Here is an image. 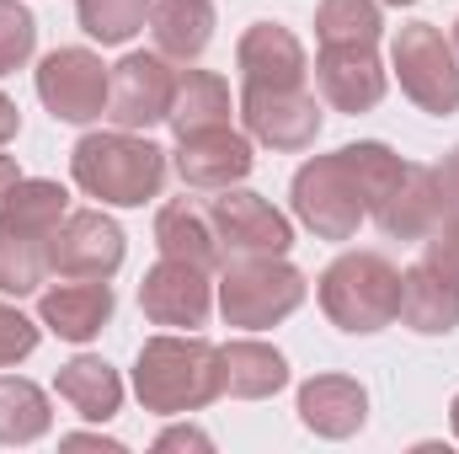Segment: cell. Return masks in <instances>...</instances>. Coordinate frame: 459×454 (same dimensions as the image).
I'll return each instance as SVG.
<instances>
[{
	"mask_svg": "<svg viewBox=\"0 0 459 454\" xmlns=\"http://www.w3.org/2000/svg\"><path fill=\"white\" fill-rule=\"evenodd\" d=\"M134 396L144 412H160V417L204 412L220 396V347L204 342L198 332L150 337L139 347V363H134Z\"/></svg>",
	"mask_w": 459,
	"mask_h": 454,
	"instance_id": "cell-1",
	"label": "cell"
},
{
	"mask_svg": "<svg viewBox=\"0 0 459 454\" xmlns=\"http://www.w3.org/2000/svg\"><path fill=\"white\" fill-rule=\"evenodd\" d=\"M70 177H75V188L86 198H102V204H117V209H139L166 182V150L128 134V128L86 134L70 150Z\"/></svg>",
	"mask_w": 459,
	"mask_h": 454,
	"instance_id": "cell-2",
	"label": "cell"
},
{
	"mask_svg": "<svg viewBox=\"0 0 459 454\" xmlns=\"http://www.w3.org/2000/svg\"><path fill=\"white\" fill-rule=\"evenodd\" d=\"M321 310L352 337H374L401 310V273L379 251H347L321 273Z\"/></svg>",
	"mask_w": 459,
	"mask_h": 454,
	"instance_id": "cell-3",
	"label": "cell"
},
{
	"mask_svg": "<svg viewBox=\"0 0 459 454\" xmlns=\"http://www.w3.org/2000/svg\"><path fill=\"white\" fill-rule=\"evenodd\" d=\"M305 305V273L283 257H240L220 278V310L240 332H267Z\"/></svg>",
	"mask_w": 459,
	"mask_h": 454,
	"instance_id": "cell-4",
	"label": "cell"
},
{
	"mask_svg": "<svg viewBox=\"0 0 459 454\" xmlns=\"http://www.w3.org/2000/svg\"><path fill=\"white\" fill-rule=\"evenodd\" d=\"M294 220L316 240H352L368 220V198L347 166V155H316L294 171Z\"/></svg>",
	"mask_w": 459,
	"mask_h": 454,
	"instance_id": "cell-5",
	"label": "cell"
},
{
	"mask_svg": "<svg viewBox=\"0 0 459 454\" xmlns=\"http://www.w3.org/2000/svg\"><path fill=\"white\" fill-rule=\"evenodd\" d=\"M390 59H395L401 92L422 113H433V118L459 113V54L438 27H428V22L401 27L395 43H390Z\"/></svg>",
	"mask_w": 459,
	"mask_h": 454,
	"instance_id": "cell-6",
	"label": "cell"
},
{
	"mask_svg": "<svg viewBox=\"0 0 459 454\" xmlns=\"http://www.w3.org/2000/svg\"><path fill=\"white\" fill-rule=\"evenodd\" d=\"M108 75L91 48H54L38 65V102L59 123H97L108 118Z\"/></svg>",
	"mask_w": 459,
	"mask_h": 454,
	"instance_id": "cell-7",
	"label": "cell"
},
{
	"mask_svg": "<svg viewBox=\"0 0 459 454\" xmlns=\"http://www.w3.org/2000/svg\"><path fill=\"white\" fill-rule=\"evenodd\" d=\"M171 97H177V70L166 65V54H123L108 75V118L128 134L166 123Z\"/></svg>",
	"mask_w": 459,
	"mask_h": 454,
	"instance_id": "cell-8",
	"label": "cell"
},
{
	"mask_svg": "<svg viewBox=\"0 0 459 454\" xmlns=\"http://www.w3.org/2000/svg\"><path fill=\"white\" fill-rule=\"evenodd\" d=\"M240 118L246 134L273 150H310L321 134V108L305 86H246Z\"/></svg>",
	"mask_w": 459,
	"mask_h": 454,
	"instance_id": "cell-9",
	"label": "cell"
},
{
	"mask_svg": "<svg viewBox=\"0 0 459 454\" xmlns=\"http://www.w3.org/2000/svg\"><path fill=\"white\" fill-rule=\"evenodd\" d=\"M209 225L220 235V246L235 257H283L294 246V225L262 193H246V188H235V193L225 188L209 204Z\"/></svg>",
	"mask_w": 459,
	"mask_h": 454,
	"instance_id": "cell-10",
	"label": "cell"
},
{
	"mask_svg": "<svg viewBox=\"0 0 459 454\" xmlns=\"http://www.w3.org/2000/svg\"><path fill=\"white\" fill-rule=\"evenodd\" d=\"M139 310H144L155 327H177V332L209 327V310H214L209 273L193 267V262L160 257V262L144 273V284H139Z\"/></svg>",
	"mask_w": 459,
	"mask_h": 454,
	"instance_id": "cell-11",
	"label": "cell"
},
{
	"mask_svg": "<svg viewBox=\"0 0 459 454\" xmlns=\"http://www.w3.org/2000/svg\"><path fill=\"white\" fill-rule=\"evenodd\" d=\"M123 267V230L102 209H75L54 230V273L65 278H113Z\"/></svg>",
	"mask_w": 459,
	"mask_h": 454,
	"instance_id": "cell-12",
	"label": "cell"
},
{
	"mask_svg": "<svg viewBox=\"0 0 459 454\" xmlns=\"http://www.w3.org/2000/svg\"><path fill=\"white\" fill-rule=\"evenodd\" d=\"M177 171H182L187 188L225 193L235 182H246V171H251V139L235 134L230 123L182 134V139H177Z\"/></svg>",
	"mask_w": 459,
	"mask_h": 454,
	"instance_id": "cell-13",
	"label": "cell"
},
{
	"mask_svg": "<svg viewBox=\"0 0 459 454\" xmlns=\"http://www.w3.org/2000/svg\"><path fill=\"white\" fill-rule=\"evenodd\" d=\"M316 81L337 113H368L385 97V65L374 43H326L316 59Z\"/></svg>",
	"mask_w": 459,
	"mask_h": 454,
	"instance_id": "cell-14",
	"label": "cell"
},
{
	"mask_svg": "<svg viewBox=\"0 0 459 454\" xmlns=\"http://www.w3.org/2000/svg\"><path fill=\"white\" fill-rule=\"evenodd\" d=\"M38 321L65 342H91L113 321V289L108 278H70L38 294Z\"/></svg>",
	"mask_w": 459,
	"mask_h": 454,
	"instance_id": "cell-15",
	"label": "cell"
},
{
	"mask_svg": "<svg viewBox=\"0 0 459 454\" xmlns=\"http://www.w3.org/2000/svg\"><path fill=\"white\" fill-rule=\"evenodd\" d=\"M235 65L246 86H305L310 65H305V43L278 27V22H256L240 32L235 43Z\"/></svg>",
	"mask_w": 459,
	"mask_h": 454,
	"instance_id": "cell-16",
	"label": "cell"
},
{
	"mask_svg": "<svg viewBox=\"0 0 459 454\" xmlns=\"http://www.w3.org/2000/svg\"><path fill=\"white\" fill-rule=\"evenodd\" d=\"M299 423L316 439H352L368 423V390L347 374H316L299 385Z\"/></svg>",
	"mask_w": 459,
	"mask_h": 454,
	"instance_id": "cell-17",
	"label": "cell"
},
{
	"mask_svg": "<svg viewBox=\"0 0 459 454\" xmlns=\"http://www.w3.org/2000/svg\"><path fill=\"white\" fill-rule=\"evenodd\" d=\"M411 332L422 337H449L459 327V284L444 278L433 262H417L401 273V310H395Z\"/></svg>",
	"mask_w": 459,
	"mask_h": 454,
	"instance_id": "cell-18",
	"label": "cell"
},
{
	"mask_svg": "<svg viewBox=\"0 0 459 454\" xmlns=\"http://www.w3.org/2000/svg\"><path fill=\"white\" fill-rule=\"evenodd\" d=\"M379 230L390 240H428V230L444 220V204H438V182H433V166H406L395 193L374 209Z\"/></svg>",
	"mask_w": 459,
	"mask_h": 454,
	"instance_id": "cell-19",
	"label": "cell"
},
{
	"mask_svg": "<svg viewBox=\"0 0 459 454\" xmlns=\"http://www.w3.org/2000/svg\"><path fill=\"white\" fill-rule=\"evenodd\" d=\"M289 385V363L278 347L267 342H225L220 347V396H235V401H267Z\"/></svg>",
	"mask_w": 459,
	"mask_h": 454,
	"instance_id": "cell-20",
	"label": "cell"
},
{
	"mask_svg": "<svg viewBox=\"0 0 459 454\" xmlns=\"http://www.w3.org/2000/svg\"><path fill=\"white\" fill-rule=\"evenodd\" d=\"M155 246H160V257L193 262V267H204V273H214L220 257H225V246H220V235L209 225V214H204L198 204H187V198H177V204H166V209L155 214Z\"/></svg>",
	"mask_w": 459,
	"mask_h": 454,
	"instance_id": "cell-21",
	"label": "cell"
},
{
	"mask_svg": "<svg viewBox=\"0 0 459 454\" xmlns=\"http://www.w3.org/2000/svg\"><path fill=\"white\" fill-rule=\"evenodd\" d=\"M150 32L166 59H198L214 43V0H155L150 5Z\"/></svg>",
	"mask_w": 459,
	"mask_h": 454,
	"instance_id": "cell-22",
	"label": "cell"
},
{
	"mask_svg": "<svg viewBox=\"0 0 459 454\" xmlns=\"http://www.w3.org/2000/svg\"><path fill=\"white\" fill-rule=\"evenodd\" d=\"M54 390H59V401H70L86 423H113L117 406H123V380H117V369L102 363V358H91V353L70 358V363L59 369Z\"/></svg>",
	"mask_w": 459,
	"mask_h": 454,
	"instance_id": "cell-23",
	"label": "cell"
},
{
	"mask_svg": "<svg viewBox=\"0 0 459 454\" xmlns=\"http://www.w3.org/2000/svg\"><path fill=\"white\" fill-rule=\"evenodd\" d=\"M166 123L177 128V139H182V134H198V128H220V123H230V86L214 75V70H182Z\"/></svg>",
	"mask_w": 459,
	"mask_h": 454,
	"instance_id": "cell-24",
	"label": "cell"
},
{
	"mask_svg": "<svg viewBox=\"0 0 459 454\" xmlns=\"http://www.w3.org/2000/svg\"><path fill=\"white\" fill-rule=\"evenodd\" d=\"M70 214V193L48 177H22L5 198H0V225L27 230V235H54L59 220Z\"/></svg>",
	"mask_w": 459,
	"mask_h": 454,
	"instance_id": "cell-25",
	"label": "cell"
},
{
	"mask_svg": "<svg viewBox=\"0 0 459 454\" xmlns=\"http://www.w3.org/2000/svg\"><path fill=\"white\" fill-rule=\"evenodd\" d=\"M54 273V235H27V230L0 225V294H38Z\"/></svg>",
	"mask_w": 459,
	"mask_h": 454,
	"instance_id": "cell-26",
	"label": "cell"
},
{
	"mask_svg": "<svg viewBox=\"0 0 459 454\" xmlns=\"http://www.w3.org/2000/svg\"><path fill=\"white\" fill-rule=\"evenodd\" d=\"M48 423H54L48 396L32 380L0 374V444H38L48 433Z\"/></svg>",
	"mask_w": 459,
	"mask_h": 454,
	"instance_id": "cell-27",
	"label": "cell"
},
{
	"mask_svg": "<svg viewBox=\"0 0 459 454\" xmlns=\"http://www.w3.org/2000/svg\"><path fill=\"white\" fill-rule=\"evenodd\" d=\"M385 16L379 0H321L316 5V38L326 43H379Z\"/></svg>",
	"mask_w": 459,
	"mask_h": 454,
	"instance_id": "cell-28",
	"label": "cell"
},
{
	"mask_svg": "<svg viewBox=\"0 0 459 454\" xmlns=\"http://www.w3.org/2000/svg\"><path fill=\"white\" fill-rule=\"evenodd\" d=\"M347 166H352V177H358V188H363V198H368V214L395 193V182H401V171H406V161L390 150V144H374V139H358V144H342Z\"/></svg>",
	"mask_w": 459,
	"mask_h": 454,
	"instance_id": "cell-29",
	"label": "cell"
},
{
	"mask_svg": "<svg viewBox=\"0 0 459 454\" xmlns=\"http://www.w3.org/2000/svg\"><path fill=\"white\" fill-rule=\"evenodd\" d=\"M75 11H81V27L108 48L128 43L150 22V0H75Z\"/></svg>",
	"mask_w": 459,
	"mask_h": 454,
	"instance_id": "cell-30",
	"label": "cell"
},
{
	"mask_svg": "<svg viewBox=\"0 0 459 454\" xmlns=\"http://www.w3.org/2000/svg\"><path fill=\"white\" fill-rule=\"evenodd\" d=\"M38 48V22L27 5L16 0H0V75H16Z\"/></svg>",
	"mask_w": 459,
	"mask_h": 454,
	"instance_id": "cell-31",
	"label": "cell"
},
{
	"mask_svg": "<svg viewBox=\"0 0 459 454\" xmlns=\"http://www.w3.org/2000/svg\"><path fill=\"white\" fill-rule=\"evenodd\" d=\"M32 347H38V327H32L16 305H5V300H0V369L22 363Z\"/></svg>",
	"mask_w": 459,
	"mask_h": 454,
	"instance_id": "cell-32",
	"label": "cell"
},
{
	"mask_svg": "<svg viewBox=\"0 0 459 454\" xmlns=\"http://www.w3.org/2000/svg\"><path fill=\"white\" fill-rule=\"evenodd\" d=\"M422 246H428V257H422V262H433L444 278H455V284H459V220H438V225L428 230V240H422Z\"/></svg>",
	"mask_w": 459,
	"mask_h": 454,
	"instance_id": "cell-33",
	"label": "cell"
},
{
	"mask_svg": "<svg viewBox=\"0 0 459 454\" xmlns=\"http://www.w3.org/2000/svg\"><path fill=\"white\" fill-rule=\"evenodd\" d=\"M433 182H438V204H444V220H459V144L444 155V166H433Z\"/></svg>",
	"mask_w": 459,
	"mask_h": 454,
	"instance_id": "cell-34",
	"label": "cell"
},
{
	"mask_svg": "<svg viewBox=\"0 0 459 454\" xmlns=\"http://www.w3.org/2000/svg\"><path fill=\"white\" fill-rule=\"evenodd\" d=\"M155 450L166 454V450H198V454H209L214 450V439L204 433V428H166L160 439H155Z\"/></svg>",
	"mask_w": 459,
	"mask_h": 454,
	"instance_id": "cell-35",
	"label": "cell"
},
{
	"mask_svg": "<svg viewBox=\"0 0 459 454\" xmlns=\"http://www.w3.org/2000/svg\"><path fill=\"white\" fill-rule=\"evenodd\" d=\"M65 450H108V454H123L117 439H102V433H70L65 439Z\"/></svg>",
	"mask_w": 459,
	"mask_h": 454,
	"instance_id": "cell-36",
	"label": "cell"
},
{
	"mask_svg": "<svg viewBox=\"0 0 459 454\" xmlns=\"http://www.w3.org/2000/svg\"><path fill=\"white\" fill-rule=\"evenodd\" d=\"M16 128H22V113H16V102L0 92V144H11V139H16Z\"/></svg>",
	"mask_w": 459,
	"mask_h": 454,
	"instance_id": "cell-37",
	"label": "cell"
},
{
	"mask_svg": "<svg viewBox=\"0 0 459 454\" xmlns=\"http://www.w3.org/2000/svg\"><path fill=\"white\" fill-rule=\"evenodd\" d=\"M16 182H22V171H16V161H11V155H0V198H5V193H11Z\"/></svg>",
	"mask_w": 459,
	"mask_h": 454,
	"instance_id": "cell-38",
	"label": "cell"
},
{
	"mask_svg": "<svg viewBox=\"0 0 459 454\" xmlns=\"http://www.w3.org/2000/svg\"><path fill=\"white\" fill-rule=\"evenodd\" d=\"M449 417H455V439H459V396H455V406H449Z\"/></svg>",
	"mask_w": 459,
	"mask_h": 454,
	"instance_id": "cell-39",
	"label": "cell"
},
{
	"mask_svg": "<svg viewBox=\"0 0 459 454\" xmlns=\"http://www.w3.org/2000/svg\"><path fill=\"white\" fill-rule=\"evenodd\" d=\"M385 5H417V0H385Z\"/></svg>",
	"mask_w": 459,
	"mask_h": 454,
	"instance_id": "cell-40",
	"label": "cell"
},
{
	"mask_svg": "<svg viewBox=\"0 0 459 454\" xmlns=\"http://www.w3.org/2000/svg\"><path fill=\"white\" fill-rule=\"evenodd\" d=\"M455 48H459V22H455Z\"/></svg>",
	"mask_w": 459,
	"mask_h": 454,
	"instance_id": "cell-41",
	"label": "cell"
}]
</instances>
